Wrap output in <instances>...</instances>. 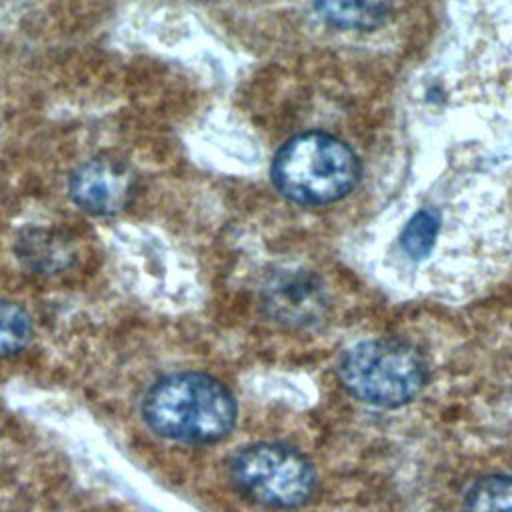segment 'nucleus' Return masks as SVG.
Wrapping results in <instances>:
<instances>
[{
    "label": "nucleus",
    "instance_id": "nucleus-9",
    "mask_svg": "<svg viewBox=\"0 0 512 512\" xmlns=\"http://www.w3.org/2000/svg\"><path fill=\"white\" fill-rule=\"evenodd\" d=\"M316 8L326 22L340 28H372L390 12L382 2H324Z\"/></svg>",
    "mask_w": 512,
    "mask_h": 512
},
{
    "label": "nucleus",
    "instance_id": "nucleus-2",
    "mask_svg": "<svg viewBox=\"0 0 512 512\" xmlns=\"http://www.w3.org/2000/svg\"><path fill=\"white\" fill-rule=\"evenodd\" d=\"M360 178L356 154L326 132L290 138L272 162V180L292 202L318 206L344 198Z\"/></svg>",
    "mask_w": 512,
    "mask_h": 512
},
{
    "label": "nucleus",
    "instance_id": "nucleus-3",
    "mask_svg": "<svg viewBox=\"0 0 512 512\" xmlns=\"http://www.w3.org/2000/svg\"><path fill=\"white\" fill-rule=\"evenodd\" d=\"M338 374L354 398L384 408L414 400L428 380L422 354L408 342L392 338L354 344L344 352Z\"/></svg>",
    "mask_w": 512,
    "mask_h": 512
},
{
    "label": "nucleus",
    "instance_id": "nucleus-4",
    "mask_svg": "<svg viewBox=\"0 0 512 512\" xmlns=\"http://www.w3.org/2000/svg\"><path fill=\"white\" fill-rule=\"evenodd\" d=\"M230 472L242 494L270 508H298L316 492V472L310 460L276 442L240 448L230 460Z\"/></svg>",
    "mask_w": 512,
    "mask_h": 512
},
{
    "label": "nucleus",
    "instance_id": "nucleus-8",
    "mask_svg": "<svg viewBox=\"0 0 512 512\" xmlns=\"http://www.w3.org/2000/svg\"><path fill=\"white\" fill-rule=\"evenodd\" d=\"M466 512H512V476L490 474L478 478L464 496Z\"/></svg>",
    "mask_w": 512,
    "mask_h": 512
},
{
    "label": "nucleus",
    "instance_id": "nucleus-1",
    "mask_svg": "<svg viewBox=\"0 0 512 512\" xmlns=\"http://www.w3.org/2000/svg\"><path fill=\"white\" fill-rule=\"evenodd\" d=\"M142 416L164 438L210 444L232 430L236 400L220 380L208 374L176 372L148 388L142 400Z\"/></svg>",
    "mask_w": 512,
    "mask_h": 512
},
{
    "label": "nucleus",
    "instance_id": "nucleus-6",
    "mask_svg": "<svg viewBox=\"0 0 512 512\" xmlns=\"http://www.w3.org/2000/svg\"><path fill=\"white\" fill-rule=\"evenodd\" d=\"M16 256L28 270L56 274L72 266L76 260V248L64 232L30 228L20 234L16 242Z\"/></svg>",
    "mask_w": 512,
    "mask_h": 512
},
{
    "label": "nucleus",
    "instance_id": "nucleus-5",
    "mask_svg": "<svg viewBox=\"0 0 512 512\" xmlns=\"http://www.w3.org/2000/svg\"><path fill=\"white\" fill-rule=\"evenodd\" d=\"M132 170L112 158H92L70 176V196L78 208L96 216L124 210L134 194Z\"/></svg>",
    "mask_w": 512,
    "mask_h": 512
},
{
    "label": "nucleus",
    "instance_id": "nucleus-7",
    "mask_svg": "<svg viewBox=\"0 0 512 512\" xmlns=\"http://www.w3.org/2000/svg\"><path fill=\"white\" fill-rule=\"evenodd\" d=\"M268 306L280 320L310 322L322 306V290L312 276L288 274L268 286Z\"/></svg>",
    "mask_w": 512,
    "mask_h": 512
},
{
    "label": "nucleus",
    "instance_id": "nucleus-10",
    "mask_svg": "<svg viewBox=\"0 0 512 512\" xmlns=\"http://www.w3.org/2000/svg\"><path fill=\"white\" fill-rule=\"evenodd\" d=\"M32 338V320L28 312L8 300H0V358L18 354Z\"/></svg>",
    "mask_w": 512,
    "mask_h": 512
},
{
    "label": "nucleus",
    "instance_id": "nucleus-11",
    "mask_svg": "<svg viewBox=\"0 0 512 512\" xmlns=\"http://www.w3.org/2000/svg\"><path fill=\"white\" fill-rule=\"evenodd\" d=\"M436 234H438V216L434 210L426 208L416 212L410 218L408 226L400 236V246L404 254H408L414 260H420L432 250Z\"/></svg>",
    "mask_w": 512,
    "mask_h": 512
}]
</instances>
